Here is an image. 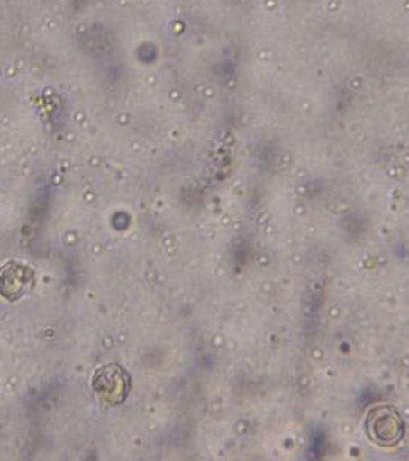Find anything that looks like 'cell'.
Instances as JSON below:
<instances>
[{
    "mask_svg": "<svg viewBox=\"0 0 409 461\" xmlns=\"http://www.w3.org/2000/svg\"><path fill=\"white\" fill-rule=\"evenodd\" d=\"M93 388L105 403L119 404L128 395L130 377L119 365H106L95 373Z\"/></svg>",
    "mask_w": 409,
    "mask_h": 461,
    "instance_id": "6da1fadb",
    "label": "cell"
},
{
    "mask_svg": "<svg viewBox=\"0 0 409 461\" xmlns=\"http://www.w3.org/2000/svg\"><path fill=\"white\" fill-rule=\"evenodd\" d=\"M36 285L32 267L22 263L8 262L0 267V295L6 300H17L30 293Z\"/></svg>",
    "mask_w": 409,
    "mask_h": 461,
    "instance_id": "7a4b0ae2",
    "label": "cell"
}]
</instances>
